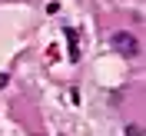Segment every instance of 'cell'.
<instances>
[{
  "label": "cell",
  "instance_id": "obj_2",
  "mask_svg": "<svg viewBox=\"0 0 146 136\" xmlns=\"http://www.w3.org/2000/svg\"><path fill=\"white\" fill-rule=\"evenodd\" d=\"M63 36H66V46H70V63H80V33L73 27H63Z\"/></svg>",
  "mask_w": 146,
  "mask_h": 136
},
{
  "label": "cell",
  "instance_id": "obj_3",
  "mask_svg": "<svg viewBox=\"0 0 146 136\" xmlns=\"http://www.w3.org/2000/svg\"><path fill=\"white\" fill-rule=\"evenodd\" d=\"M123 133H126V136H143V126H136V123H129V126L123 129Z\"/></svg>",
  "mask_w": 146,
  "mask_h": 136
},
{
  "label": "cell",
  "instance_id": "obj_1",
  "mask_svg": "<svg viewBox=\"0 0 146 136\" xmlns=\"http://www.w3.org/2000/svg\"><path fill=\"white\" fill-rule=\"evenodd\" d=\"M110 46H113V53H119V56H139L136 36L126 33V30H116V33L110 36Z\"/></svg>",
  "mask_w": 146,
  "mask_h": 136
},
{
  "label": "cell",
  "instance_id": "obj_4",
  "mask_svg": "<svg viewBox=\"0 0 146 136\" xmlns=\"http://www.w3.org/2000/svg\"><path fill=\"white\" fill-rule=\"evenodd\" d=\"M0 86H7V73H0Z\"/></svg>",
  "mask_w": 146,
  "mask_h": 136
}]
</instances>
